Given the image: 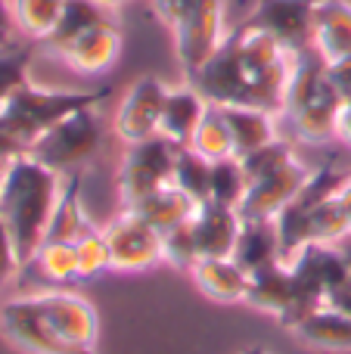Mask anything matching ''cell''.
I'll return each mask as SVG.
<instances>
[{
	"mask_svg": "<svg viewBox=\"0 0 351 354\" xmlns=\"http://www.w3.org/2000/svg\"><path fill=\"white\" fill-rule=\"evenodd\" d=\"M112 97V87H93V91H47L37 87L35 81L22 87L16 97L6 103V109L0 112V131L10 134L19 147L28 153L53 124H59L66 115L78 109H91Z\"/></svg>",
	"mask_w": 351,
	"mask_h": 354,
	"instance_id": "4",
	"label": "cell"
},
{
	"mask_svg": "<svg viewBox=\"0 0 351 354\" xmlns=\"http://www.w3.org/2000/svg\"><path fill=\"white\" fill-rule=\"evenodd\" d=\"M103 22H112L109 6L97 3V0H66V10H62L59 22H56V28L50 31V37L44 44H47L50 53L59 56L72 41H78L84 31L97 28Z\"/></svg>",
	"mask_w": 351,
	"mask_h": 354,
	"instance_id": "26",
	"label": "cell"
},
{
	"mask_svg": "<svg viewBox=\"0 0 351 354\" xmlns=\"http://www.w3.org/2000/svg\"><path fill=\"white\" fill-rule=\"evenodd\" d=\"M0 333L25 354H97V348H81L53 330L37 311L35 299H12L0 308Z\"/></svg>",
	"mask_w": 351,
	"mask_h": 354,
	"instance_id": "9",
	"label": "cell"
},
{
	"mask_svg": "<svg viewBox=\"0 0 351 354\" xmlns=\"http://www.w3.org/2000/svg\"><path fill=\"white\" fill-rule=\"evenodd\" d=\"M205 109H209V100L190 81L184 87H168V97L159 118V137H165L174 147H190L193 131L199 128Z\"/></svg>",
	"mask_w": 351,
	"mask_h": 354,
	"instance_id": "17",
	"label": "cell"
},
{
	"mask_svg": "<svg viewBox=\"0 0 351 354\" xmlns=\"http://www.w3.org/2000/svg\"><path fill=\"white\" fill-rule=\"evenodd\" d=\"M162 258L168 264H174L178 270H187L190 274L199 261V249H196V236H193V224L174 227V230L162 233Z\"/></svg>",
	"mask_w": 351,
	"mask_h": 354,
	"instance_id": "35",
	"label": "cell"
},
{
	"mask_svg": "<svg viewBox=\"0 0 351 354\" xmlns=\"http://www.w3.org/2000/svg\"><path fill=\"white\" fill-rule=\"evenodd\" d=\"M10 162H12V159H10ZM10 162L0 159V187H3V177H6V168H10Z\"/></svg>",
	"mask_w": 351,
	"mask_h": 354,
	"instance_id": "47",
	"label": "cell"
},
{
	"mask_svg": "<svg viewBox=\"0 0 351 354\" xmlns=\"http://www.w3.org/2000/svg\"><path fill=\"white\" fill-rule=\"evenodd\" d=\"M234 258L246 274L258 268H267L274 261H283V245H280V230L274 218H249L243 221L240 236L234 245Z\"/></svg>",
	"mask_w": 351,
	"mask_h": 354,
	"instance_id": "18",
	"label": "cell"
},
{
	"mask_svg": "<svg viewBox=\"0 0 351 354\" xmlns=\"http://www.w3.org/2000/svg\"><path fill=\"white\" fill-rule=\"evenodd\" d=\"M292 268V305L290 311L280 317V324L286 330H296L308 314H314L317 308H323L327 295L336 286L348 280V261L342 245H330V243H308L296 258H290Z\"/></svg>",
	"mask_w": 351,
	"mask_h": 354,
	"instance_id": "5",
	"label": "cell"
},
{
	"mask_svg": "<svg viewBox=\"0 0 351 354\" xmlns=\"http://www.w3.org/2000/svg\"><path fill=\"white\" fill-rule=\"evenodd\" d=\"M99 147H103V118L97 115V106H91V109H78L62 118L59 124H53L28 149V156H35L41 165L59 174H75L99 153Z\"/></svg>",
	"mask_w": 351,
	"mask_h": 354,
	"instance_id": "6",
	"label": "cell"
},
{
	"mask_svg": "<svg viewBox=\"0 0 351 354\" xmlns=\"http://www.w3.org/2000/svg\"><path fill=\"white\" fill-rule=\"evenodd\" d=\"M323 305H330L333 311H339V314H345V317H351V277L342 286H336L333 292L327 295V301Z\"/></svg>",
	"mask_w": 351,
	"mask_h": 354,
	"instance_id": "41",
	"label": "cell"
},
{
	"mask_svg": "<svg viewBox=\"0 0 351 354\" xmlns=\"http://www.w3.org/2000/svg\"><path fill=\"white\" fill-rule=\"evenodd\" d=\"M128 208L134 214H140V218L146 221L149 227H155L159 233H168V230H174V227L193 221L199 202H193L184 189H178L174 183H168V187L143 196V199H137L134 205H128Z\"/></svg>",
	"mask_w": 351,
	"mask_h": 354,
	"instance_id": "23",
	"label": "cell"
},
{
	"mask_svg": "<svg viewBox=\"0 0 351 354\" xmlns=\"http://www.w3.org/2000/svg\"><path fill=\"white\" fill-rule=\"evenodd\" d=\"M296 339L311 348H323V351H351V317L333 311L330 305L317 308L314 314L302 320L296 326Z\"/></svg>",
	"mask_w": 351,
	"mask_h": 354,
	"instance_id": "25",
	"label": "cell"
},
{
	"mask_svg": "<svg viewBox=\"0 0 351 354\" xmlns=\"http://www.w3.org/2000/svg\"><path fill=\"white\" fill-rule=\"evenodd\" d=\"M342 97L327 75V62L317 50H302L292 59L290 87H286L283 115L290 118L292 134L302 143H327L336 137V118Z\"/></svg>",
	"mask_w": 351,
	"mask_h": 354,
	"instance_id": "3",
	"label": "cell"
},
{
	"mask_svg": "<svg viewBox=\"0 0 351 354\" xmlns=\"http://www.w3.org/2000/svg\"><path fill=\"white\" fill-rule=\"evenodd\" d=\"M292 292H296V283H292V268L290 261H274L267 268H258L249 274V289H246V301L258 311H267L274 317H283L292 305Z\"/></svg>",
	"mask_w": 351,
	"mask_h": 354,
	"instance_id": "20",
	"label": "cell"
},
{
	"mask_svg": "<svg viewBox=\"0 0 351 354\" xmlns=\"http://www.w3.org/2000/svg\"><path fill=\"white\" fill-rule=\"evenodd\" d=\"M16 156H25V149L19 147L10 134H3V131H0V159L10 162V159H16Z\"/></svg>",
	"mask_w": 351,
	"mask_h": 354,
	"instance_id": "43",
	"label": "cell"
},
{
	"mask_svg": "<svg viewBox=\"0 0 351 354\" xmlns=\"http://www.w3.org/2000/svg\"><path fill=\"white\" fill-rule=\"evenodd\" d=\"M292 59L296 53H290L274 35L240 22L227 31L211 59L187 81L211 106H252L283 115Z\"/></svg>",
	"mask_w": 351,
	"mask_h": 354,
	"instance_id": "1",
	"label": "cell"
},
{
	"mask_svg": "<svg viewBox=\"0 0 351 354\" xmlns=\"http://www.w3.org/2000/svg\"><path fill=\"white\" fill-rule=\"evenodd\" d=\"M28 66H31V47L0 50V112L6 109V103L31 81Z\"/></svg>",
	"mask_w": 351,
	"mask_h": 354,
	"instance_id": "33",
	"label": "cell"
},
{
	"mask_svg": "<svg viewBox=\"0 0 351 354\" xmlns=\"http://www.w3.org/2000/svg\"><path fill=\"white\" fill-rule=\"evenodd\" d=\"M190 277L199 286V292H205L211 301H224V305L246 301L249 274L234 258H199Z\"/></svg>",
	"mask_w": 351,
	"mask_h": 354,
	"instance_id": "21",
	"label": "cell"
},
{
	"mask_svg": "<svg viewBox=\"0 0 351 354\" xmlns=\"http://www.w3.org/2000/svg\"><path fill=\"white\" fill-rule=\"evenodd\" d=\"M62 193V174L41 165L35 156H16L0 187V218L16 245L19 264H31L44 245Z\"/></svg>",
	"mask_w": 351,
	"mask_h": 354,
	"instance_id": "2",
	"label": "cell"
},
{
	"mask_svg": "<svg viewBox=\"0 0 351 354\" xmlns=\"http://www.w3.org/2000/svg\"><path fill=\"white\" fill-rule=\"evenodd\" d=\"M81 193H84L81 171H75L68 180H62V193H59V202H56L53 221H50L47 239H56V243H78L84 233L97 230L84 212V196ZM47 239H44V243H47Z\"/></svg>",
	"mask_w": 351,
	"mask_h": 354,
	"instance_id": "24",
	"label": "cell"
},
{
	"mask_svg": "<svg viewBox=\"0 0 351 354\" xmlns=\"http://www.w3.org/2000/svg\"><path fill=\"white\" fill-rule=\"evenodd\" d=\"M327 75H330V81H333V87L339 91L342 103H351V56L327 62Z\"/></svg>",
	"mask_w": 351,
	"mask_h": 354,
	"instance_id": "38",
	"label": "cell"
},
{
	"mask_svg": "<svg viewBox=\"0 0 351 354\" xmlns=\"http://www.w3.org/2000/svg\"><path fill=\"white\" fill-rule=\"evenodd\" d=\"M187 3H190V0H153V10L168 28H174V25L180 22V16H184Z\"/></svg>",
	"mask_w": 351,
	"mask_h": 354,
	"instance_id": "39",
	"label": "cell"
},
{
	"mask_svg": "<svg viewBox=\"0 0 351 354\" xmlns=\"http://www.w3.org/2000/svg\"><path fill=\"white\" fill-rule=\"evenodd\" d=\"M190 149L209 162H221V159H230V156H234V137H230V128H227V122H224L221 106L209 103L199 128L193 131Z\"/></svg>",
	"mask_w": 351,
	"mask_h": 354,
	"instance_id": "27",
	"label": "cell"
},
{
	"mask_svg": "<svg viewBox=\"0 0 351 354\" xmlns=\"http://www.w3.org/2000/svg\"><path fill=\"white\" fill-rule=\"evenodd\" d=\"M103 236L109 243L112 255V270L122 274H140L155 264H162V233L155 227H149L140 214H134L131 208H124L118 218H112L103 227Z\"/></svg>",
	"mask_w": 351,
	"mask_h": 354,
	"instance_id": "10",
	"label": "cell"
},
{
	"mask_svg": "<svg viewBox=\"0 0 351 354\" xmlns=\"http://www.w3.org/2000/svg\"><path fill=\"white\" fill-rule=\"evenodd\" d=\"M321 3L323 0H255L243 22L274 35L290 53H302L314 41V16Z\"/></svg>",
	"mask_w": 351,
	"mask_h": 354,
	"instance_id": "11",
	"label": "cell"
},
{
	"mask_svg": "<svg viewBox=\"0 0 351 354\" xmlns=\"http://www.w3.org/2000/svg\"><path fill=\"white\" fill-rule=\"evenodd\" d=\"M224 122L234 137V156H243L261 149L265 143L277 140V115L265 109H252V106H221Z\"/></svg>",
	"mask_w": 351,
	"mask_h": 354,
	"instance_id": "22",
	"label": "cell"
},
{
	"mask_svg": "<svg viewBox=\"0 0 351 354\" xmlns=\"http://www.w3.org/2000/svg\"><path fill=\"white\" fill-rule=\"evenodd\" d=\"M178 149L180 147L168 143L159 134L143 143H131L122 159V168H118V193H122L124 208L171 183Z\"/></svg>",
	"mask_w": 351,
	"mask_h": 354,
	"instance_id": "7",
	"label": "cell"
},
{
	"mask_svg": "<svg viewBox=\"0 0 351 354\" xmlns=\"http://www.w3.org/2000/svg\"><path fill=\"white\" fill-rule=\"evenodd\" d=\"M78 249V274L84 277H97L103 270H112V255H109V243H106L103 230H91L75 243Z\"/></svg>",
	"mask_w": 351,
	"mask_h": 354,
	"instance_id": "36",
	"label": "cell"
},
{
	"mask_svg": "<svg viewBox=\"0 0 351 354\" xmlns=\"http://www.w3.org/2000/svg\"><path fill=\"white\" fill-rule=\"evenodd\" d=\"M193 236H196L199 258H230L236 236H240L243 218L236 208L218 205V202H199L193 214Z\"/></svg>",
	"mask_w": 351,
	"mask_h": 354,
	"instance_id": "15",
	"label": "cell"
},
{
	"mask_svg": "<svg viewBox=\"0 0 351 354\" xmlns=\"http://www.w3.org/2000/svg\"><path fill=\"white\" fill-rule=\"evenodd\" d=\"M336 137H339L345 147H351V103H342L339 118H336Z\"/></svg>",
	"mask_w": 351,
	"mask_h": 354,
	"instance_id": "42",
	"label": "cell"
},
{
	"mask_svg": "<svg viewBox=\"0 0 351 354\" xmlns=\"http://www.w3.org/2000/svg\"><path fill=\"white\" fill-rule=\"evenodd\" d=\"M351 230H348V218L342 212L339 199L330 196L323 199L321 205L311 208L308 214V243H330V245H339L342 239H348Z\"/></svg>",
	"mask_w": 351,
	"mask_h": 354,
	"instance_id": "30",
	"label": "cell"
},
{
	"mask_svg": "<svg viewBox=\"0 0 351 354\" xmlns=\"http://www.w3.org/2000/svg\"><path fill=\"white\" fill-rule=\"evenodd\" d=\"M37 311L44 314L50 326L68 342L81 345V348H97L99 339V320L93 305L78 292H37L31 295Z\"/></svg>",
	"mask_w": 351,
	"mask_h": 354,
	"instance_id": "13",
	"label": "cell"
},
{
	"mask_svg": "<svg viewBox=\"0 0 351 354\" xmlns=\"http://www.w3.org/2000/svg\"><path fill=\"white\" fill-rule=\"evenodd\" d=\"M336 199H339L342 212H345V218H348V230H351V168H348L345 183H342V187H339V193H336Z\"/></svg>",
	"mask_w": 351,
	"mask_h": 354,
	"instance_id": "44",
	"label": "cell"
},
{
	"mask_svg": "<svg viewBox=\"0 0 351 354\" xmlns=\"http://www.w3.org/2000/svg\"><path fill=\"white\" fill-rule=\"evenodd\" d=\"M171 183L178 189H184L193 202H209V196H211V162L202 159L199 153H193L190 147H180L178 159H174Z\"/></svg>",
	"mask_w": 351,
	"mask_h": 354,
	"instance_id": "29",
	"label": "cell"
},
{
	"mask_svg": "<svg viewBox=\"0 0 351 354\" xmlns=\"http://www.w3.org/2000/svg\"><path fill=\"white\" fill-rule=\"evenodd\" d=\"M16 16H12L10 0H0V50L12 47V37H16Z\"/></svg>",
	"mask_w": 351,
	"mask_h": 354,
	"instance_id": "40",
	"label": "cell"
},
{
	"mask_svg": "<svg viewBox=\"0 0 351 354\" xmlns=\"http://www.w3.org/2000/svg\"><path fill=\"white\" fill-rule=\"evenodd\" d=\"M10 6L22 35H28L31 41H47L66 10V0H10Z\"/></svg>",
	"mask_w": 351,
	"mask_h": 354,
	"instance_id": "28",
	"label": "cell"
},
{
	"mask_svg": "<svg viewBox=\"0 0 351 354\" xmlns=\"http://www.w3.org/2000/svg\"><path fill=\"white\" fill-rule=\"evenodd\" d=\"M97 3H103V6H109L112 10V6H122V3H128V0H97Z\"/></svg>",
	"mask_w": 351,
	"mask_h": 354,
	"instance_id": "48",
	"label": "cell"
},
{
	"mask_svg": "<svg viewBox=\"0 0 351 354\" xmlns=\"http://www.w3.org/2000/svg\"><path fill=\"white\" fill-rule=\"evenodd\" d=\"M323 62H336L351 56V3L348 0H323L314 16V41Z\"/></svg>",
	"mask_w": 351,
	"mask_h": 354,
	"instance_id": "19",
	"label": "cell"
},
{
	"mask_svg": "<svg viewBox=\"0 0 351 354\" xmlns=\"http://www.w3.org/2000/svg\"><path fill=\"white\" fill-rule=\"evenodd\" d=\"M19 255H16V245H12V236H10V230H6V224H3V218H0V286L3 283H10L12 277L19 274Z\"/></svg>",
	"mask_w": 351,
	"mask_h": 354,
	"instance_id": "37",
	"label": "cell"
},
{
	"mask_svg": "<svg viewBox=\"0 0 351 354\" xmlns=\"http://www.w3.org/2000/svg\"><path fill=\"white\" fill-rule=\"evenodd\" d=\"M240 354H271V351L261 348V345H252V348H246V351H240Z\"/></svg>",
	"mask_w": 351,
	"mask_h": 354,
	"instance_id": "46",
	"label": "cell"
},
{
	"mask_svg": "<svg viewBox=\"0 0 351 354\" xmlns=\"http://www.w3.org/2000/svg\"><path fill=\"white\" fill-rule=\"evenodd\" d=\"M249 189V177L243 171V162L236 156L221 162H211V202L218 205H230V208H240L243 196Z\"/></svg>",
	"mask_w": 351,
	"mask_h": 354,
	"instance_id": "31",
	"label": "cell"
},
{
	"mask_svg": "<svg viewBox=\"0 0 351 354\" xmlns=\"http://www.w3.org/2000/svg\"><path fill=\"white\" fill-rule=\"evenodd\" d=\"M243 171H246L249 177V183L252 180H258V177H265V174H274V171H280V168H286L290 162H296V153H292V143L290 140H271V143H265L261 149H255V153H249V156H243Z\"/></svg>",
	"mask_w": 351,
	"mask_h": 354,
	"instance_id": "34",
	"label": "cell"
},
{
	"mask_svg": "<svg viewBox=\"0 0 351 354\" xmlns=\"http://www.w3.org/2000/svg\"><path fill=\"white\" fill-rule=\"evenodd\" d=\"M171 31L178 59L184 66V75L190 78L211 59V53L227 37V31H224V0H190L180 22Z\"/></svg>",
	"mask_w": 351,
	"mask_h": 354,
	"instance_id": "8",
	"label": "cell"
},
{
	"mask_svg": "<svg viewBox=\"0 0 351 354\" xmlns=\"http://www.w3.org/2000/svg\"><path fill=\"white\" fill-rule=\"evenodd\" d=\"M122 53V35L115 22H103L97 28L84 31L78 41H72L59 53V59L78 75H103L115 66Z\"/></svg>",
	"mask_w": 351,
	"mask_h": 354,
	"instance_id": "16",
	"label": "cell"
},
{
	"mask_svg": "<svg viewBox=\"0 0 351 354\" xmlns=\"http://www.w3.org/2000/svg\"><path fill=\"white\" fill-rule=\"evenodd\" d=\"M37 270L47 277L50 283H72L78 280V249L75 243H56V239H47V243L37 249L35 261Z\"/></svg>",
	"mask_w": 351,
	"mask_h": 354,
	"instance_id": "32",
	"label": "cell"
},
{
	"mask_svg": "<svg viewBox=\"0 0 351 354\" xmlns=\"http://www.w3.org/2000/svg\"><path fill=\"white\" fill-rule=\"evenodd\" d=\"M168 87L162 84L155 75H143L131 84V91L124 93L122 106L115 112V137L122 143H143L149 137L159 134V118H162V106H165Z\"/></svg>",
	"mask_w": 351,
	"mask_h": 354,
	"instance_id": "12",
	"label": "cell"
},
{
	"mask_svg": "<svg viewBox=\"0 0 351 354\" xmlns=\"http://www.w3.org/2000/svg\"><path fill=\"white\" fill-rule=\"evenodd\" d=\"M308 174H311L308 168L296 159L286 168H280V171L252 180L249 189H246V196H243L240 208H236L240 218L243 221H249V218H277V214L298 196V189L305 187Z\"/></svg>",
	"mask_w": 351,
	"mask_h": 354,
	"instance_id": "14",
	"label": "cell"
},
{
	"mask_svg": "<svg viewBox=\"0 0 351 354\" xmlns=\"http://www.w3.org/2000/svg\"><path fill=\"white\" fill-rule=\"evenodd\" d=\"M342 252H345V261H348V277H351V236L342 239Z\"/></svg>",
	"mask_w": 351,
	"mask_h": 354,
	"instance_id": "45",
	"label": "cell"
}]
</instances>
